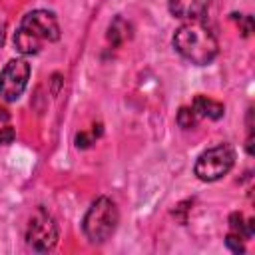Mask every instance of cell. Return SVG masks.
Returning a JSON list of instances; mask_svg holds the SVG:
<instances>
[{"mask_svg": "<svg viewBox=\"0 0 255 255\" xmlns=\"http://www.w3.org/2000/svg\"><path fill=\"white\" fill-rule=\"evenodd\" d=\"M173 48L195 66H207L219 52L215 34L201 20H189L173 34Z\"/></svg>", "mask_w": 255, "mask_h": 255, "instance_id": "obj_1", "label": "cell"}, {"mask_svg": "<svg viewBox=\"0 0 255 255\" xmlns=\"http://www.w3.org/2000/svg\"><path fill=\"white\" fill-rule=\"evenodd\" d=\"M58 38H60V24L54 12L32 10L22 18L14 34V46L20 54L32 56L40 52L44 42H56Z\"/></svg>", "mask_w": 255, "mask_h": 255, "instance_id": "obj_2", "label": "cell"}, {"mask_svg": "<svg viewBox=\"0 0 255 255\" xmlns=\"http://www.w3.org/2000/svg\"><path fill=\"white\" fill-rule=\"evenodd\" d=\"M120 223V211L110 197H98L84 215L82 229L92 243L108 241Z\"/></svg>", "mask_w": 255, "mask_h": 255, "instance_id": "obj_3", "label": "cell"}, {"mask_svg": "<svg viewBox=\"0 0 255 255\" xmlns=\"http://www.w3.org/2000/svg\"><path fill=\"white\" fill-rule=\"evenodd\" d=\"M26 243L36 253H48L58 243V223L44 209L38 207L26 225Z\"/></svg>", "mask_w": 255, "mask_h": 255, "instance_id": "obj_4", "label": "cell"}, {"mask_svg": "<svg viewBox=\"0 0 255 255\" xmlns=\"http://www.w3.org/2000/svg\"><path fill=\"white\" fill-rule=\"evenodd\" d=\"M233 163H235V149L229 143H219L197 157L193 171L201 181H215L225 173H229Z\"/></svg>", "mask_w": 255, "mask_h": 255, "instance_id": "obj_5", "label": "cell"}, {"mask_svg": "<svg viewBox=\"0 0 255 255\" xmlns=\"http://www.w3.org/2000/svg\"><path fill=\"white\" fill-rule=\"evenodd\" d=\"M30 80V64L26 60H10L0 74V96L6 102H16Z\"/></svg>", "mask_w": 255, "mask_h": 255, "instance_id": "obj_6", "label": "cell"}, {"mask_svg": "<svg viewBox=\"0 0 255 255\" xmlns=\"http://www.w3.org/2000/svg\"><path fill=\"white\" fill-rule=\"evenodd\" d=\"M209 4H211V0H169L167 8L175 18L199 20L207 12Z\"/></svg>", "mask_w": 255, "mask_h": 255, "instance_id": "obj_7", "label": "cell"}, {"mask_svg": "<svg viewBox=\"0 0 255 255\" xmlns=\"http://www.w3.org/2000/svg\"><path fill=\"white\" fill-rule=\"evenodd\" d=\"M193 112L197 114V118H209V120H219L225 114V106L221 102H215L207 96H195L193 104H191Z\"/></svg>", "mask_w": 255, "mask_h": 255, "instance_id": "obj_8", "label": "cell"}, {"mask_svg": "<svg viewBox=\"0 0 255 255\" xmlns=\"http://www.w3.org/2000/svg\"><path fill=\"white\" fill-rule=\"evenodd\" d=\"M129 30H131V26H129L122 16H118V18H114V22L108 26V40L112 42V46H122V44L131 36Z\"/></svg>", "mask_w": 255, "mask_h": 255, "instance_id": "obj_9", "label": "cell"}, {"mask_svg": "<svg viewBox=\"0 0 255 255\" xmlns=\"http://www.w3.org/2000/svg\"><path fill=\"white\" fill-rule=\"evenodd\" d=\"M197 114L193 112V108H181L179 112H177V124H179V128H183V129H189V128H195V124H197Z\"/></svg>", "mask_w": 255, "mask_h": 255, "instance_id": "obj_10", "label": "cell"}, {"mask_svg": "<svg viewBox=\"0 0 255 255\" xmlns=\"http://www.w3.org/2000/svg\"><path fill=\"white\" fill-rule=\"evenodd\" d=\"M241 239L243 237H239L237 233H229L227 237H225V245H227V249H231L233 253H243L245 251V247H243V243H241Z\"/></svg>", "mask_w": 255, "mask_h": 255, "instance_id": "obj_11", "label": "cell"}, {"mask_svg": "<svg viewBox=\"0 0 255 255\" xmlns=\"http://www.w3.org/2000/svg\"><path fill=\"white\" fill-rule=\"evenodd\" d=\"M14 137H16L14 128H10V126L0 128V145H8V143H12V141H14Z\"/></svg>", "mask_w": 255, "mask_h": 255, "instance_id": "obj_12", "label": "cell"}, {"mask_svg": "<svg viewBox=\"0 0 255 255\" xmlns=\"http://www.w3.org/2000/svg\"><path fill=\"white\" fill-rule=\"evenodd\" d=\"M92 141H94V137H92V135H88L86 131H80V133L76 135V145H78V147H82V149H84V147H90V143H92Z\"/></svg>", "mask_w": 255, "mask_h": 255, "instance_id": "obj_13", "label": "cell"}, {"mask_svg": "<svg viewBox=\"0 0 255 255\" xmlns=\"http://www.w3.org/2000/svg\"><path fill=\"white\" fill-rule=\"evenodd\" d=\"M62 82H64V80H62V76H60V74H54V76H52V96H58Z\"/></svg>", "mask_w": 255, "mask_h": 255, "instance_id": "obj_14", "label": "cell"}, {"mask_svg": "<svg viewBox=\"0 0 255 255\" xmlns=\"http://www.w3.org/2000/svg\"><path fill=\"white\" fill-rule=\"evenodd\" d=\"M8 120H10V114L4 108H0V122H8Z\"/></svg>", "mask_w": 255, "mask_h": 255, "instance_id": "obj_15", "label": "cell"}]
</instances>
